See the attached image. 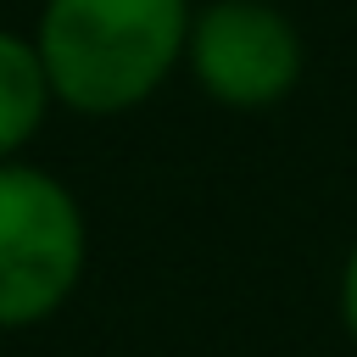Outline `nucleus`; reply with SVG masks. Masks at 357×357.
Segmentation results:
<instances>
[{
    "instance_id": "nucleus-1",
    "label": "nucleus",
    "mask_w": 357,
    "mask_h": 357,
    "mask_svg": "<svg viewBox=\"0 0 357 357\" xmlns=\"http://www.w3.org/2000/svg\"><path fill=\"white\" fill-rule=\"evenodd\" d=\"M190 0H45L33 50L56 106L78 117H123L167 89L184 67Z\"/></svg>"
},
{
    "instance_id": "nucleus-2",
    "label": "nucleus",
    "mask_w": 357,
    "mask_h": 357,
    "mask_svg": "<svg viewBox=\"0 0 357 357\" xmlns=\"http://www.w3.org/2000/svg\"><path fill=\"white\" fill-rule=\"evenodd\" d=\"M89 273V212L78 190L17 156L0 162V335L50 324Z\"/></svg>"
},
{
    "instance_id": "nucleus-3",
    "label": "nucleus",
    "mask_w": 357,
    "mask_h": 357,
    "mask_svg": "<svg viewBox=\"0 0 357 357\" xmlns=\"http://www.w3.org/2000/svg\"><path fill=\"white\" fill-rule=\"evenodd\" d=\"M184 73L212 106L268 112L307 78V39L273 0H206L190 11Z\"/></svg>"
},
{
    "instance_id": "nucleus-4",
    "label": "nucleus",
    "mask_w": 357,
    "mask_h": 357,
    "mask_svg": "<svg viewBox=\"0 0 357 357\" xmlns=\"http://www.w3.org/2000/svg\"><path fill=\"white\" fill-rule=\"evenodd\" d=\"M50 112H56V95L33 50V33L0 28V162H17L45 134Z\"/></svg>"
},
{
    "instance_id": "nucleus-5",
    "label": "nucleus",
    "mask_w": 357,
    "mask_h": 357,
    "mask_svg": "<svg viewBox=\"0 0 357 357\" xmlns=\"http://www.w3.org/2000/svg\"><path fill=\"white\" fill-rule=\"evenodd\" d=\"M335 312H340V329H346V340L357 346V240L346 245V257H340V273H335Z\"/></svg>"
},
{
    "instance_id": "nucleus-6",
    "label": "nucleus",
    "mask_w": 357,
    "mask_h": 357,
    "mask_svg": "<svg viewBox=\"0 0 357 357\" xmlns=\"http://www.w3.org/2000/svg\"><path fill=\"white\" fill-rule=\"evenodd\" d=\"M351 11H357V0H351Z\"/></svg>"
}]
</instances>
